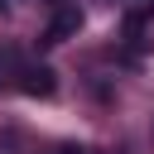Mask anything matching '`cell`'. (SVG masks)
I'll return each mask as SVG.
<instances>
[{
	"label": "cell",
	"instance_id": "1",
	"mask_svg": "<svg viewBox=\"0 0 154 154\" xmlns=\"http://www.w3.org/2000/svg\"><path fill=\"white\" fill-rule=\"evenodd\" d=\"M19 91L24 96H53L58 91V72L48 63H29V67H19Z\"/></svg>",
	"mask_w": 154,
	"mask_h": 154
},
{
	"label": "cell",
	"instance_id": "3",
	"mask_svg": "<svg viewBox=\"0 0 154 154\" xmlns=\"http://www.w3.org/2000/svg\"><path fill=\"white\" fill-rule=\"evenodd\" d=\"M58 154H96V149H87V144H63Z\"/></svg>",
	"mask_w": 154,
	"mask_h": 154
},
{
	"label": "cell",
	"instance_id": "4",
	"mask_svg": "<svg viewBox=\"0 0 154 154\" xmlns=\"http://www.w3.org/2000/svg\"><path fill=\"white\" fill-rule=\"evenodd\" d=\"M58 5H63V0H58Z\"/></svg>",
	"mask_w": 154,
	"mask_h": 154
},
{
	"label": "cell",
	"instance_id": "2",
	"mask_svg": "<svg viewBox=\"0 0 154 154\" xmlns=\"http://www.w3.org/2000/svg\"><path fill=\"white\" fill-rule=\"evenodd\" d=\"M82 29V10L77 5H58V14L48 19V29H43V43H63V38H72Z\"/></svg>",
	"mask_w": 154,
	"mask_h": 154
}]
</instances>
